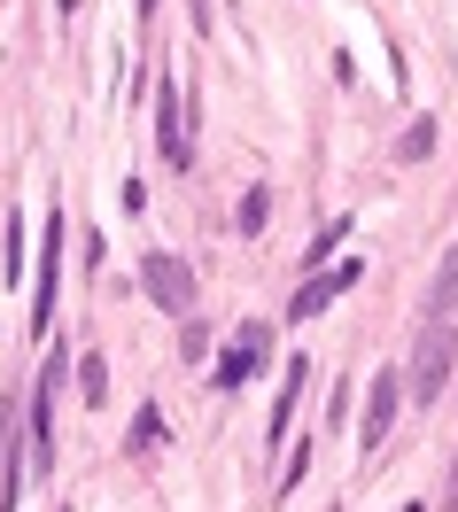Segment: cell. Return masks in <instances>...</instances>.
Wrapping results in <instances>:
<instances>
[{
	"instance_id": "15",
	"label": "cell",
	"mask_w": 458,
	"mask_h": 512,
	"mask_svg": "<svg viewBox=\"0 0 458 512\" xmlns=\"http://www.w3.org/2000/svg\"><path fill=\"white\" fill-rule=\"evenodd\" d=\"M78 373H86V381H78V388H86V396H94V404H101V396H109V365H101V357H86Z\"/></svg>"
},
{
	"instance_id": "5",
	"label": "cell",
	"mask_w": 458,
	"mask_h": 512,
	"mask_svg": "<svg viewBox=\"0 0 458 512\" xmlns=\"http://www.w3.org/2000/svg\"><path fill=\"white\" fill-rule=\"evenodd\" d=\"M140 288L156 295V311H195V272H187L179 256H164V249L140 256Z\"/></svg>"
},
{
	"instance_id": "13",
	"label": "cell",
	"mask_w": 458,
	"mask_h": 512,
	"mask_svg": "<svg viewBox=\"0 0 458 512\" xmlns=\"http://www.w3.org/2000/svg\"><path fill=\"white\" fill-rule=\"evenodd\" d=\"M342 233H350V218H334L327 233H319V241H311V249H303V264H327V256L342 249Z\"/></svg>"
},
{
	"instance_id": "18",
	"label": "cell",
	"mask_w": 458,
	"mask_h": 512,
	"mask_svg": "<svg viewBox=\"0 0 458 512\" xmlns=\"http://www.w3.org/2000/svg\"><path fill=\"white\" fill-rule=\"evenodd\" d=\"M156 8H164V0H140V16H156Z\"/></svg>"
},
{
	"instance_id": "6",
	"label": "cell",
	"mask_w": 458,
	"mask_h": 512,
	"mask_svg": "<svg viewBox=\"0 0 458 512\" xmlns=\"http://www.w3.org/2000/svg\"><path fill=\"white\" fill-rule=\"evenodd\" d=\"M365 280V264L358 256H342V264H319V272H311V280H303V288H295V303H288V319H319V311H327L334 295H350Z\"/></svg>"
},
{
	"instance_id": "8",
	"label": "cell",
	"mask_w": 458,
	"mask_h": 512,
	"mask_svg": "<svg viewBox=\"0 0 458 512\" xmlns=\"http://www.w3.org/2000/svg\"><path fill=\"white\" fill-rule=\"evenodd\" d=\"M303 388H311V365L295 357L288 381H280V396H272V427H264V443H280V435H288V419H295V404H303Z\"/></svg>"
},
{
	"instance_id": "4",
	"label": "cell",
	"mask_w": 458,
	"mask_h": 512,
	"mask_svg": "<svg viewBox=\"0 0 458 512\" xmlns=\"http://www.w3.org/2000/svg\"><path fill=\"white\" fill-rule=\"evenodd\" d=\"M272 357V326H241L226 350H218V365H210V388H241V381H257V365Z\"/></svg>"
},
{
	"instance_id": "3",
	"label": "cell",
	"mask_w": 458,
	"mask_h": 512,
	"mask_svg": "<svg viewBox=\"0 0 458 512\" xmlns=\"http://www.w3.org/2000/svg\"><path fill=\"white\" fill-rule=\"evenodd\" d=\"M55 280H63V210H47V233H39V272H32V334L39 342L55 326Z\"/></svg>"
},
{
	"instance_id": "17",
	"label": "cell",
	"mask_w": 458,
	"mask_h": 512,
	"mask_svg": "<svg viewBox=\"0 0 458 512\" xmlns=\"http://www.w3.org/2000/svg\"><path fill=\"white\" fill-rule=\"evenodd\" d=\"M443 512H458V458H451V489H443Z\"/></svg>"
},
{
	"instance_id": "7",
	"label": "cell",
	"mask_w": 458,
	"mask_h": 512,
	"mask_svg": "<svg viewBox=\"0 0 458 512\" xmlns=\"http://www.w3.org/2000/svg\"><path fill=\"white\" fill-rule=\"evenodd\" d=\"M396 404H404V373H373V388H365V419H358V450H381V443H389Z\"/></svg>"
},
{
	"instance_id": "10",
	"label": "cell",
	"mask_w": 458,
	"mask_h": 512,
	"mask_svg": "<svg viewBox=\"0 0 458 512\" xmlns=\"http://www.w3.org/2000/svg\"><path fill=\"white\" fill-rule=\"evenodd\" d=\"M16 241H24V218L8 210V218H0V280H24V249H16Z\"/></svg>"
},
{
	"instance_id": "14",
	"label": "cell",
	"mask_w": 458,
	"mask_h": 512,
	"mask_svg": "<svg viewBox=\"0 0 458 512\" xmlns=\"http://www.w3.org/2000/svg\"><path fill=\"white\" fill-rule=\"evenodd\" d=\"M427 148H435V117H420V125L396 140V156H427Z\"/></svg>"
},
{
	"instance_id": "2",
	"label": "cell",
	"mask_w": 458,
	"mask_h": 512,
	"mask_svg": "<svg viewBox=\"0 0 458 512\" xmlns=\"http://www.w3.org/2000/svg\"><path fill=\"white\" fill-rule=\"evenodd\" d=\"M187 117H195V94H187L179 78H164V86H156V148H164L171 171L195 163V125H187Z\"/></svg>"
},
{
	"instance_id": "1",
	"label": "cell",
	"mask_w": 458,
	"mask_h": 512,
	"mask_svg": "<svg viewBox=\"0 0 458 512\" xmlns=\"http://www.w3.org/2000/svg\"><path fill=\"white\" fill-rule=\"evenodd\" d=\"M451 365H458V334H451V319H427V334L412 342V365H404V388H412L420 404H435V396L451 388Z\"/></svg>"
},
{
	"instance_id": "12",
	"label": "cell",
	"mask_w": 458,
	"mask_h": 512,
	"mask_svg": "<svg viewBox=\"0 0 458 512\" xmlns=\"http://www.w3.org/2000/svg\"><path fill=\"white\" fill-rule=\"evenodd\" d=\"M164 443V412H156V404H148V412L132 419V450H156Z\"/></svg>"
},
{
	"instance_id": "11",
	"label": "cell",
	"mask_w": 458,
	"mask_h": 512,
	"mask_svg": "<svg viewBox=\"0 0 458 512\" xmlns=\"http://www.w3.org/2000/svg\"><path fill=\"white\" fill-rule=\"evenodd\" d=\"M264 218H272V194L249 187V194H241V210H233V225H241V233H264Z\"/></svg>"
},
{
	"instance_id": "16",
	"label": "cell",
	"mask_w": 458,
	"mask_h": 512,
	"mask_svg": "<svg viewBox=\"0 0 458 512\" xmlns=\"http://www.w3.org/2000/svg\"><path fill=\"white\" fill-rule=\"evenodd\" d=\"M179 350H187V357H202V350H210V326H202V319H187V326H179Z\"/></svg>"
},
{
	"instance_id": "9",
	"label": "cell",
	"mask_w": 458,
	"mask_h": 512,
	"mask_svg": "<svg viewBox=\"0 0 458 512\" xmlns=\"http://www.w3.org/2000/svg\"><path fill=\"white\" fill-rule=\"evenodd\" d=\"M458 311V249L443 256V272H435V288H427V319H451Z\"/></svg>"
}]
</instances>
